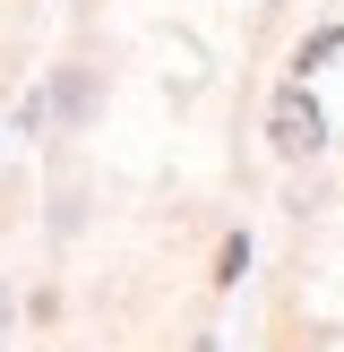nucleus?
I'll use <instances>...</instances> for the list:
<instances>
[{
	"mask_svg": "<svg viewBox=\"0 0 344 352\" xmlns=\"http://www.w3.org/2000/svg\"><path fill=\"white\" fill-rule=\"evenodd\" d=\"M336 43H344V26H327V34H310V43L292 52V69H319V60H327V52H336Z\"/></svg>",
	"mask_w": 344,
	"mask_h": 352,
	"instance_id": "3",
	"label": "nucleus"
},
{
	"mask_svg": "<svg viewBox=\"0 0 344 352\" xmlns=\"http://www.w3.org/2000/svg\"><path fill=\"white\" fill-rule=\"evenodd\" d=\"M267 146L284 155V164H301V155H319V146H327V112L310 103V86H301V78H292L284 95L267 103Z\"/></svg>",
	"mask_w": 344,
	"mask_h": 352,
	"instance_id": "1",
	"label": "nucleus"
},
{
	"mask_svg": "<svg viewBox=\"0 0 344 352\" xmlns=\"http://www.w3.org/2000/svg\"><path fill=\"white\" fill-rule=\"evenodd\" d=\"M0 318H9V292H0Z\"/></svg>",
	"mask_w": 344,
	"mask_h": 352,
	"instance_id": "4",
	"label": "nucleus"
},
{
	"mask_svg": "<svg viewBox=\"0 0 344 352\" xmlns=\"http://www.w3.org/2000/svg\"><path fill=\"white\" fill-rule=\"evenodd\" d=\"M241 275H250V241H224V250H215V284H241Z\"/></svg>",
	"mask_w": 344,
	"mask_h": 352,
	"instance_id": "2",
	"label": "nucleus"
}]
</instances>
